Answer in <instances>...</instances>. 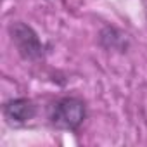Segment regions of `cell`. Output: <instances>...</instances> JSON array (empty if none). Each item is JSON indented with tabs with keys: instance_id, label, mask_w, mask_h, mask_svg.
<instances>
[{
	"instance_id": "cell-1",
	"label": "cell",
	"mask_w": 147,
	"mask_h": 147,
	"mask_svg": "<svg viewBox=\"0 0 147 147\" xmlns=\"http://www.w3.org/2000/svg\"><path fill=\"white\" fill-rule=\"evenodd\" d=\"M49 119L57 130L76 131L87 119V104L80 97H62L50 106Z\"/></svg>"
},
{
	"instance_id": "cell-2",
	"label": "cell",
	"mask_w": 147,
	"mask_h": 147,
	"mask_svg": "<svg viewBox=\"0 0 147 147\" xmlns=\"http://www.w3.org/2000/svg\"><path fill=\"white\" fill-rule=\"evenodd\" d=\"M9 33L14 47L26 61H40L45 55V45L42 43L36 31L23 21H16L9 26Z\"/></svg>"
},
{
	"instance_id": "cell-3",
	"label": "cell",
	"mask_w": 147,
	"mask_h": 147,
	"mask_svg": "<svg viewBox=\"0 0 147 147\" xmlns=\"http://www.w3.org/2000/svg\"><path fill=\"white\" fill-rule=\"evenodd\" d=\"M2 113H4L5 121L11 126H21L36 116V106L31 99L18 97V99L7 100L2 107Z\"/></svg>"
}]
</instances>
